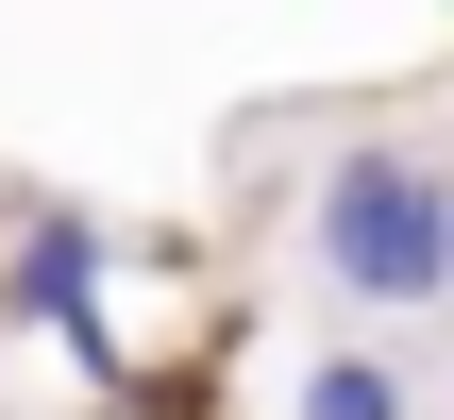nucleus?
I'll return each mask as SVG.
<instances>
[{"instance_id": "nucleus-2", "label": "nucleus", "mask_w": 454, "mask_h": 420, "mask_svg": "<svg viewBox=\"0 0 454 420\" xmlns=\"http://www.w3.org/2000/svg\"><path fill=\"white\" fill-rule=\"evenodd\" d=\"M286 420H421V370H404V354H371V337H337V354H303Z\"/></svg>"}, {"instance_id": "nucleus-1", "label": "nucleus", "mask_w": 454, "mask_h": 420, "mask_svg": "<svg viewBox=\"0 0 454 420\" xmlns=\"http://www.w3.org/2000/svg\"><path fill=\"white\" fill-rule=\"evenodd\" d=\"M303 253H320V286H337V303H371V320H438V303H454V202H438V152L354 135V152L320 168V202H303Z\"/></svg>"}, {"instance_id": "nucleus-3", "label": "nucleus", "mask_w": 454, "mask_h": 420, "mask_svg": "<svg viewBox=\"0 0 454 420\" xmlns=\"http://www.w3.org/2000/svg\"><path fill=\"white\" fill-rule=\"evenodd\" d=\"M17 303H34L67 354H101V236H84V219H34V269H17Z\"/></svg>"}, {"instance_id": "nucleus-4", "label": "nucleus", "mask_w": 454, "mask_h": 420, "mask_svg": "<svg viewBox=\"0 0 454 420\" xmlns=\"http://www.w3.org/2000/svg\"><path fill=\"white\" fill-rule=\"evenodd\" d=\"M438 202H454V152H438Z\"/></svg>"}]
</instances>
